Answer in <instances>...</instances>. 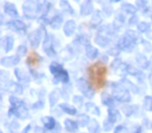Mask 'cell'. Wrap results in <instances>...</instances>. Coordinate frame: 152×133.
Segmentation results:
<instances>
[{
	"instance_id": "1",
	"label": "cell",
	"mask_w": 152,
	"mask_h": 133,
	"mask_svg": "<svg viewBox=\"0 0 152 133\" xmlns=\"http://www.w3.org/2000/svg\"><path fill=\"white\" fill-rule=\"evenodd\" d=\"M106 69L100 63H96L91 68V78L95 82L96 86L101 87L104 84V76H105Z\"/></svg>"
},
{
	"instance_id": "2",
	"label": "cell",
	"mask_w": 152,
	"mask_h": 133,
	"mask_svg": "<svg viewBox=\"0 0 152 133\" xmlns=\"http://www.w3.org/2000/svg\"><path fill=\"white\" fill-rule=\"evenodd\" d=\"M113 89V96L116 100L120 102H129L131 99L130 94L127 92V89L125 86L121 84H117V83H114L112 85Z\"/></svg>"
},
{
	"instance_id": "3",
	"label": "cell",
	"mask_w": 152,
	"mask_h": 133,
	"mask_svg": "<svg viewBox=\"0 0 152 133\" xmlns=\"http://www.w3.org/2000/svg\"><path fill=\"white\" fill-rule=\"evenodd\" d=\"M39 11V7L36 1L34 0H27L23 4V12L24 15L27 18H34Z\"/></svg>"
},
{
	"instance_id": "4",
	"label": "cell",
	"mask_w": 152,
	"mask_h": 133,
	"mask_svg": "<svg viewBox=\"0 0 152 133\" xmlns=\"http://www.w3.org/2000/svg\"><path fill=\"white\" fill-rule=\"evenodd\" d=\"M77 87L79 89V91L83 92V96H86L89 99H92L94 97V89H92L91 84L88 82L85 79H78L77 80Z\"/></svg>"
},
{
	"instance_id": "5",
	"label": "cell",
	"mask_w": 152,
	"mask_h": 133,
	"mask_svg": "<svg viewBox=\"0 0 152 133\" xmlns=\"http://www.w3.org/2000/svg\"><path fill=\"white\" fill-rule=\"evenodd\" d=\"M42 30L41 29H37L34 32H31L29 36V41L30 44L34 48H38L39 45H40L41 41H42V33H41Z\"/></svg>"
},
{
	"instance_id": "6",
	"label": "cell",
	"mask_w": 152,
	"mask_h": 133,
	"mask_svg": "<svg viewBox=\"0 0 152 133\" xmlns=\"http://www.w3.org/2000/svg\"><path fill=\"white\" fill-rule=\"evenodd\" d=\"M20 61V56L15 55V56H10V57H3L1 59V65L4 67H13L16 65L17 63H19Z\"/></svg>"
},
{
	"instance_id": "7",
	"label": "cell",
	"mask_w": 152,
	"mask_h": 133,
	"mask_svg": "<svg viewBox=\"0 0 152 133\" xmlns=\"http://www.w3.org/2000/svg\"><path fill=\"white\" fill-rule=\"evenodd\" d=\"M93 12V3L92 0H86L85 2L83 3L80 9V14L83 16H89L90 14H92Z\"/></svg>"
},
{
	"instance_id": "8",
	"label": "cell",
	"mask_w": 152,
	"mask_h": 133,
	"mask_svg": "<svg viewBox=\"0 0 152 133\" xmlns=\"http://www.w3.org/2000/svg\"><path fill=\"white\" fill-rule=\"evenodd\" d=\"M76 29V23L73 21V20H69V21L66 22L65 26H64V31H65V34L67 36H70L74 33Z\"/></svg>"
},
{
	"instance_id": "9",
	"label": "cell",
	"mask_w": 152,
	"mask_h": 133,
	"mask_svg": "<svg viewBox=\"0 0 152 133\" xmlns=\"http://www.w3.org/2000/svg\"><path fill=\"white\" fill-rule=\"evenodd\" d=\"M133 44V42L128 38V36H124L123 38H121L118 42V48L120 50H125V49H129V47Z\"/></svg>"
},
{
	"instance_id": "10",
	"label": "cell",
	"mask_w": 152,
	"mask_h": 133,
	"mask_svg": "<svg viewBox=\"0 0 152 133\" xmlns=\"http://www.w3.org/2000/svg\"><path fill=\"white\" fill-rule=\"evenodd\" d=\"M4 12L7 15L11 16V17H18V11L17 7L11 2H5L4 3Z\"/></svg>"
},
{
	"instance_id": "11",
	"label": "cell",
	"mask_w": 152,
	"mask_h": 133,
	"mask_svg": "<svg viewBox=\"0 0 152 133\" xmlns=\"http://www.w3.org/2000/svg\"><path fill=\"white\" fill-rule=\"evenodd\" d=\"M65 128L67 131L71 133H75L78 131V123L74 122L72 120H66L65 121Z\"/></svg>"
},
{
	"instance_id": "12",
	"label": "cell",
	"mask_w": 152,
	"mask_h": 133,
	"mask_svg": "<svg viewBox=\"0 0 152 133\" xmlns=\"http://www.w3.org/2000/svg\"><path fill=\"white\" fill-rule=\"evenodd\" d=\"M1 44H2V47L5 52H9L14 47V39L12 36H5V38L2 39V43Z\"/></svg>"
},
{
	"instance_id": "13",
	"label": "cell",
	"mask_w": 152,
	"mask_h": 133,
	"mask_svg": "<svg viewBox=\"0 0 152 133\" xmlns=\"http://www.w3.org/2000/svg\"><path fill=\"white\" fill-rule=\"evenodd\" d=\"M108 121H110L112 123H116L120 120V112L119 110H117L116 108H108Z\"/></svg>"
},
{
	"instance_id": "14",
	"label": "cell",
	"mask_w": 152,
	"mask_h": 133,
	"mask_svg": "<svg viewBox=\"0 0 152 133\" xmlns=\"http://www.w3.org/2000/svg\"><path fill=\"white\" fill-rule=\"evenodd\" d=\"M7 27L11 28V29H13V30H24L26 28L25 24H24L22 21H20V20L9 22V23H7Z\"/></svg>"
},
{
	"instance_id": "15",
	"label": "cell",
	"mask_w": 152,
	"mask_h": 133,
	"mask_svg": "<svg viewBox=\"0 0 152 133\" xmlns=\"http://www.w3.org/2000/svg\"><path fill=\"white\" fill-rule=\"evenodd\" d=\"M137 65L143 69H147L149 67V60L148 58L143 54H137Z\"/></svg>"
},
{
	"instance_id": "16",
	"label": "cell",
	"mask_w": 152,
	"mask_h": 133,
	"mask_svg": "<svg viewBox=\"0 0 152 133\" xmlns=\"http://www.w3.org/2000/svg\"><path fill=\"white\" fill-rule=\"evenodd\" d=\"M15 74H16V77H17L20 81L29 82V75H28L24 70H22V69H17V70L15 71Z\"/></svg>"
},
{
	"instance_id": "17",
	"label": "cell",
	"mask_w": 152,
	"mask_h": 133,
	"mask_svg": "<svg viewBox=\"0 0 152 133\" xmlns=\"http://www.w3.org/2000/svg\"><path fill=\"white\" fill-rule=\"evenodd\" d=\"M95 42L97 43V45H99L100 47H106L110 43V39L106 36H103V34L99 33L95 39Z\"/></svg>"
},
{
	"instance_id": "18",
	"label": "cell",
	"mask_w": 152,
	"mask_h": 133,
	"mask_svg": "<svg viewBox=\"0 0 152 133\" xmlns=\"http://www.w3.org/2000/svg\"><path fill=\"white\" fill-rule=\"evenodd\" d=\"M86 53H87V56L89 57L90 59H94L98 56V50L93 47L92 45H88L86 47Z\"/></svg>"
},
{
	"instance_id": "19",
	"label": "cell",
	"mask_w": 152,
	"mask_h": 133,
	"mask_svg": "<svg viewBox=\"0 0 152 133\" xmlns=\"http://www.w3.org/2000/svg\"><path fill=\"white\" fill-rule=\"evenodd\" d=\"M42 123L45 125V127H46L48 130H52L53 128L55 127V121L53 118H51V116H44V118H42Z\"/></svg>"
},
{
	"instance_id": "20",
	"label": "cell",
	"mask_w": 152,
	"mask_h": 133,
	"mask_svg": "<svg viewBox=\"0 0 152 133\" xmlns=\"http://www.w3.org/2000/svg\"><path fill=\"white\" fill-rule=\"evenodd\" d=\"M61 24H63V17L61 16H55L50 21V26L53 29H58Z\"/></svg>"
},
{
	"instance_id": "21",
	"label": "cell",
	"mask_w": 152,
	"mask_h": 133,
	"mask_svg": "<svg viewBox=\"0 0 152 133\" xmlns=\"http://www.w3.org/2000/svg\"><path fill=\"white\" fill-rule=\"evenodd\" d=\"M59 99V91L58 89H54L53 92H51L50 96H49V102H50V106H54L57 103Z\"/></svg>"
},
{
	"instance_id": "22",
	"label": "cell",
	"mask_w": 152,
	"mask_h": 133,
	"mask_svg": "<svg viewBox=\"0 0 152 133\" xmlns=\"http://www.w3.org/2000/svg\"><path fill=\"white\" fill-rule=\"evenodd\" d=\"M54 81H61V82H68L69 81V74L67 71L63 70L61 73H58L57 75H55Z\"/></svg>"
},
{
	"instance_id": "23",
	"label": "cell",
	"mask_w": 152,
	"mask_h": 133,
	"mask_svg": "<svg viewBox=\"0 0 152 133\" xmlns=\"http://www.w3.org/2000/svg\"><path fill=\"white\" fill-rule=\"evenodd\" d=\"M99 129H100V126H99V123L97 122L96 120H91L89 123V131L90 133H98L99 132Z\"/></svg>"
},
{
	"instance_id": "24",
	"label": "cell",
	"mask_w": 152,
	"mask_h": 133,
	"mask_svg": "<svg viewBox=\"0 0 152 133\" xmlns=\"http://www.w3.org/2000/svg\"><path fill=\"white\" fill-rule=\"evenodd\" d=\"M59 7H61V9H63L65 13L73 14V9H72L71 5H70V3L68 2L67 0H61V2H59Z\"/></svg>"
},
{
	"instance_id": "25",
	"label": "cell",
	"mask_w": 152,
	"mask_h": 133,
	"mask_svg": "<svg viewBox=\"0 0 152 133\" xmlns=\"http://www.w3.org/2000/svg\"><path fill=\"white\" fill-rule=\"evenodd\" d=\"M101 22H102V16H101V14H100V12H95L93 17H92L91 24L93 26H98Z\"/></svg>"
},
{
	"instance_id": "26",
	"label": "cell",
	"mask_w": 152,
	"mask_h": 133,
	"mask_svg": "<svg viewBox=\"0 0 152 133\" xmlns=\"http://www.w3.org/2000/svg\"><path fill=\"white\" fill-rule=\"evenodd\" d=\"M59 107H61V109L63 110V111L67 112L68 114H75V113H76L75 107H73V106L69 105V104L61 103V105H59Z\"/></svg>"
},
{
	"instance_id": "27",
	"label": "cell",
	"mask_w": 152,
	"mask_h": 133,
	"mask_svg": "<svg viewBox=\"0 0 152 133\" xmlns=\"http://www.w3.org/2000/svg\"><path fill=\"white\" fill-rule=\"evenodd\" d=\"M49 69H50V72L52 73L53 75H57L58 73H61V71L64 70L63 69V67H61L59 63H52L50 65V67H49Z\"/></svg>"
},
{
	"instance_id": "28",
	"label": "cell",
	"mask_w": 152,
	"mask_h": 133,
	"mask_svg": "<svg viewBox=\"0 0 152 133\" xmlns=\"http://www.w3.org/2000/svg\"><path fill=\"white\" fill-rule=\"evenodd\" d=\"M122 9L127 14H130V15H133V14L137 13V9L134 7V5L130 4V3H125V4L122 5Z\"/></svg>"
},
{
	"instance_id": "29",
	"label": "cell",
	"mask_w": 152,
	"mask_h": 133,
	"mask_svg": "<svg viewBox=\"0 0 152 133\" xmlns=\"http://www.w3.org/2000/svg\"><path fill=\"white\" fill-rule=\"evenodd\" d=\"M10 103H11V105L15 108H20V107H22V106H24L23 101L18 99L17 97H14V96H12V97L10 98Z\"/></svg>"
},
{
	"instance_id": "30",
	"label": "cell",
	"mask_w": 152,
	"mask_h": 133,
	"mask_svg": "<svg viewBox=\"0 0 152 133\" xmlns=\"http://www.w3.org/2000/svg\"><path fill=\"white\" fill-rule=\"evenodd\" d=\"M143 106L146 110H148V111H152V97H150V96L145 97Z\"/></svg>"
},
{
	"instance_id": "31",
	"label": "cell",
	"mask_w": 152,
	"mask_h": 133,
	"mask_svg": "<svg viewBox=\"0 0 152 133\" xmlns=\"http://www.w3.org/2000/svg\"><path fill=\"white\" fill-rule=\"evenodd\" d=\"M90 118L87 116V114H81V116H79V118H78V125L79 126H83V127H85V126H87V125H89V123H90Z\"/></svg>"
},
{
	"instance_id": "32",
	"label": "cell",
	"mask_w": 152,
	"mask_h": 133,
	"mask_svg": "<svg viewBox=\"0 0 152 133\" xmlns=\"http://www.w3.org/2000/svg\"><path fill=\"white\" fill-rule=\"evenodd\" d=\"M115 72H116L118 75H124L125 73H128V65L122 63L118 68L115 70Z\"/></svg>"
},
{
	"instance_id": "33",
	"label": "cell",
	"mask_w": 152,
	"mask_h": 133,
	"mask_svg": "<svg viewBox=\"0 0 152 133\" xmlns=\"http://www.w3.org/2000/svg\"><path fill=\"white\" fill-rule=\"evenodd\" d=\"M123 85H124L126 89H129L130 91H132V92H134V93H137V87L135 86L133 83H131L129 80H127V79H123Z\"/></svg>"
},
{
	"instance_id": "34",
	"label": "cell",
	"mask_w": 152,
	"mask_h": 133,
	"mask_svg": "<svg viewBox=\"0 0 152 133\" xmlns=\"http://www.w3.org/2000/svg\"><path fill=\"white\" fill-rule=\"evenodd\" d=\"M102 103L104 105H107V106H112L114 104V100L110 96H108L107 94H103L102 95Z\"/></svg>"
},
{
	"instance_id": "35",
	"label": "cell",
	"mask_w": 152,
	"mask_h": 133,
	"mask_svg": "<svg viewBox=\"0 0 152 133\" xmlns=\"http://www.w3.org/2000/svg\"><path fill=\"white\" fill-rule=\"evenodd\" d=\"M150 29V25L146 22H141V23L137 24V30L140 32H147Z\"/></svg>"
},
{
	"instance_id": "36",
	"label": "cell",
	"mask_w": 152,
	"mask_h": 133,
	"mask_svg": "<svg viewBox=\"0 0 152 133\" xmlns=\"http://www.w3.org/2000/svg\"><path fill=\"white\" fill-rule=\"evenodd\" d=\"M43 48H44L45 52H48L50 49H52V47H51V41H50V38H49V36H46V38H45L44 42H43Z\"/></svg>"
},
{
	"instance_id": "37",
	"label": "cell",
	"mask_w": 152,
	"mask_h": 133,
	"mask_svg": "<svg viewBox=\"0 0 152 133\" xmlns=\"http://www.w3.org/2000/svg\"><path fill=\"white\" fill-rule=\"evenodd\" d=\"M86 108H87L88 111H91L92 113H97V114L100 113V111L98 110V108L96 107V105L93 103H87L86 104Z\"/></svg>"
},
{
	"instance_id": "38",
	"label": "cell",
	"mask_w": 152,
	"mask_h": 133,
	"mask_svg": "<svg viewBox=\"0 0 152 133\" xmlns=\"http://www.w3.org/2000/svg\"><path fill=\"white\" fill-rule=\"evenodd\" d=\"M10 89H11L13 93H16V94H22V92H23V89H22V86L20 84H17V83H13L12 84V86L10 87Z\"/></svg>"
},
{
	"instance_id": "39",
	"label": "cell",
	"mask_w": 152,
	"mask_h": 133,
	"mask_svg": "<svg viewBox=\"0 0 152 133\" xmlns=\"http://www.w3.org/2000/svg\"><path fill=\"white\" fill-rule=\"evenodd\" d=\"M122 110H123V112H124V114L126 116H130L131 114L133 113V107H132V106L124 105L122 107Z\"/></svg>"
},
{
	"instance_id": "40",
	"label": "cell",
	"mask_w": 152,
	"mask_h": 133,
	"mask_svg": "<svg viewBox=\"0 0 152 133\" xmlns=\"http://www.w3.org/2000/svg\"><path fill=\"white\" fill-rule=\"evenodd\" d=\"M126 36H128L129 39H130L132 42H135V40L137 39V32L133 31V30H127L126 31V34H125Z\"/></svg>"
},
{
	"instance_id": "41",
	"label": "cell",
	"mask_w": 152,
	"mask_h": 133,
	"mask_svg": "<svg viewBox=\"0 0 152 133\" xmlns=\"http://www.w3.org/2000/svg\"><path fill=\"white\" fill-rule=\"evenodd\" d=\"M27 52V49L25 46H19L17 49V55L18 56H24Z\"/></svg>"
},
{
	"instance_id": "42",
	"label": "cell",
	"mask_w": 152,
	"mask_h": 133,
	"mask_svg": "<svg viewBox=\"0 0 152 133\" xmlns=\"http://www.w3.org/2000/svg\"><path fill=\"white\" fill-rule=\"evenodd\" d=\"M18 129H19V124L17 122H12V124L10 125V130L12 133H17Z\"/></svg>"
},
{
	"instance_id": "43",
	"label": "cell",
	"mask_w": 152,
	"mask_h": 133,
	"mask_svg": "<svg viewBox=\"0 0 152 133\" xmlns=\"http://www.w3.org/2000/svg\"><path fill=\"white\" fill-rule=\"evenodd\" d=\"M113 124H114V123H112L110 121H105V122L103 123V129H104V131H110V130H112Z\"/></svg>"
},
{
	"instance_id": "44",
	"label": "cell",
	"mask_w": 152,
	"mask_h": 133,
	"mask_svg": "<svg viewBox=\"0 0 152 133\" xmlns=\"http://www.w3.org/2000/svg\"><path fill=\"white\" fill-rule=\"evenodd\" d=\"M121 63H122V61H121L119 58H116V59H115V60L112 63V65H110V67H112L113 70H116V69L118 68V67L121 65Z\"/></svg>"
},
{
	"instance_id": "45",
	"label": "cell",
	"mask_w": 152,
	"mask_h": 133,
	"mask_svg": "<svg viewBox=\"0 0 152 133\" xmlns=\"http://www.w3.org/2000/svg\"><path fill=\"white\" fill-rule=\"evenodd\" d=\"M115 133H127V128L124 126H118L115 130Z\"/></svg>"
},
{
	"instance_id": "46",
	"label": "cell",
	"mask_w": 152,
	"mask_h": 133,
	"mask_svg": "<svg viewBox=\"0 0 152 133\" xmlns=\"http://www.w3.org/2000/svg\"><path fill=\"white\" fill-rule=\"evenodd\" d=\"M73 101L77 106L83 105V98L79 97V96H75V97H74V99H73Z\"/></svg>"
},
{
	"instance_id": "47",
	"label": "cell",
	"mask_w": 152,
	"mask_h": 133,
	"mask_svg": "<svg viewBox=\"0 0 152 133\" xmlns=\"http://www.w3.org/2000/svg\"><path fill=\"white\" fill-rule=\"evenodd\" d=\"M135 23H137V16H133V17L130 19V21H129V24L132 25V24H135Z\"/></svg>"
},
{
	"instance_id": "48",
	"label": "cell",
	"mask_w": 152,
	"mask_h": 133,
	"mask_svg": "<svg viewBox=\"0 0 152 133\" xmlns=\"http://www.w3.org/2000/svg\"><path fill=\"white\" fill-rule=\"evenodd\" d=\"M34 133H43V130L40 128V127H37L36 130H34Z\"/></svg>"
},
{
	"instance_id": "49",
	"label": "cell",
	"mask_w": 152,
	"mask_h": 133,
	"mask_svg": "<svg viewBox=\"0 0 152 133\" xmlns=\"http://www.w3.org/2000/svg\"><path fill=\"white\" fill-rule=\"evenodd\" d=\"M29 130H30V126H29V125H28V126L26 127L25 129H24V130H23V132H22V133H27V132H28V131H29Z\"/></svg>"
},
{
	"instance_id": "50",
	"label": "cell",
	"mask_w": 152,
	"mask_h": 133,
	"mask_svg": "<svg viewBox=\"0 0 152 133\" xmlns=\"http://www.w3.org/2000/svg\"><path fill=\"white\" fill-rule=\"evenodd\" d=\"M148 33H147V36L149 39H152V30H149V31H147Z\"/></svg>"
},
{
	"instance_id": "51",
	"label": "cell",
	"mask_w": 152,
	"mask_h": 133,
	"mask_svg": "<svg viewBox=\"0 0 152 133\" xmlns=\"http://www.w3.org/2000/svg\"><path fill=\"white\" fill-rule=\"evenodd\" d=\"M134 133H141V128H137V132H134Z\"/></svg>"
},
{
	"instance_id": "52",
	"label": "cell",
	"mask_w": 152,
	"mask_h": 133,
	"mask_svg": "<svg viewBox=\"0 0 152 133\" xmlns=\"http://www.w3.org/2000/svg\"><path fill=\"white\" fill-rule=\"evenodd\" d=\"M113 2H118V1H121V0H112Z\"/></svg>"
},
{
	"instance_id": "53",
	"label": "cell",
	"mask_w": 152,
	"mask_h": 133,
	"mask_svg": "<svg viewBox=\"0 0 152 133\" xmlns=\"http://www.w3.org/2000/svg\"><path fill=\"white\" fill-rule=\"evenodd\" d=\"M150 79H151V80H152V74L150 75Z\"/></svg>"
},
{
	"instance_id": "54",
	"label": "cell",
	"mask_w": 152,
	"mask_h": 133,
	"mask_svg": "<svg viewBox=\"0 0 152 133\" xmlns=\"http://www.w3.org/2000/svg\"><path fill=\"white\" fill-rule=\"evenodd\" d=\"M0 133H2V132H0Z\"/></svg>"
}]
</instances>
